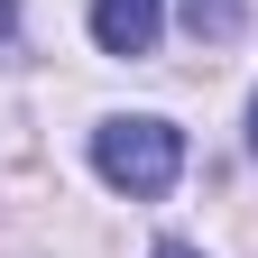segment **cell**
I'll use <instances>...</instances> for the list:
<instances>
[{
	"mask_svg": "<svg viewBox=\"0 0 258 258\" xmlns=\"http://www.w3.org/2000/svg\"><path fill=\"white\" fill-rule=\"evenodd\" d=\"M92 166H102V184H120L129 203H157V194L175 184V166H184V139L166 120H102L92 129Z\"/></svg>",
	"mask_w": 258,
	"mask_h": 258,
	"instance_id": "1",
	"label": "cell"
},
{
	"mask_svg": "<svg viewBox=\"0 0 258 258\" xmlns=\"http://www.w3.org/2000/svg\"><path fill=\"white\" fill-rule=\"evenodd\" d=\"M148 258H203V249H184V240H157V249H148Z\"/></svg>",
	"mask_w": 258,
	"mask_h": 258,
	"instance_id": "3",
	"label": "cell"
},
{
	"mask_svg": "<svg viewBox=\"0 0 258 258\" xmlns=\"http://www.w3.org/2000/svg\"><path fill=\"white\" fill-rule=\"evenodd\" d=\"M166 28V0H92V46L102 55H148Z\"/></svg>",
	"mask_w": 258,
	"mask_h": 258,
	"instance_id": "2",
	"label": "cell"
},
{
	"mask_svg": "<svg viewBox=\"0 0 258 258\" xmlns=\"http://www.w3.org/2000/svg\"><path fill=\"white\" fill-rule=\"evenodd\" d=\"M249 157H258V92H249Z\"/></svg>",
	"mask_w": 258,
	"mask_h": 258,
	"instance_id": "4",
	"label": "cell"
}]
</instances>
